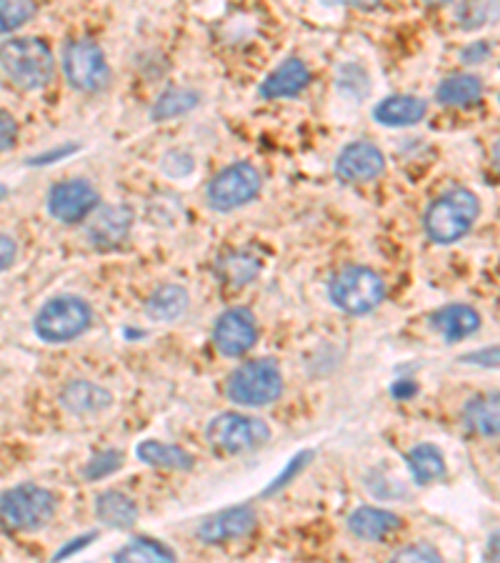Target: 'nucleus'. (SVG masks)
Listing matches in <instances>:
<instances>
[{"mask_svg": "<svg viewBox=\"0 0 500 563\" xmlns=\"http://www.w3.org/2000/svg\"><path fill=\"white\" fill-rule=\"evenodd\" d=\"M408 468H411L418 484H433V481H438L445 474L443 453L431 446V443H421V446L408 453Z\"/></svg>", "mask_w": 500, "mask_h": 563, "instance_id": "393cba45", "label": "nucleus"}, {"mask_svg": "<svg viewBox=\"0 0 500 563\" xmlns=\"http://www.w3.org/2000/svg\"><path fill=\"white\" fill-rule=\"evenodd\" d=\"M463 423L466 429L484 439H498L500 435V394H478L463 408Z\"/></svg>", "mask_w": 500, "mask_h": 563, "instance_id": "2eb2a0df", "label": "nucleus"}, {"mask_svg": "<svg viewBox=\"0 0 500 563\" xmlns=\"http://www.w3.org/2000/svg\"><path fill=\"white\" fill-rule=\"evenodd\" d=\"M60 401L70 413L93 416V413L105 411V408L113 404V396L108 394L105 388L90 384V380H73V384L63 388Z\"/></svg>", "mask_w": 500, "mask_h": 563, "instance_id": "6ab92c4d", "label": "nucleus"}, {"mask_svg": "<svg viewBox=\"0 0 500 563\" xmlns=\"http://www.w3.org/2000/svg\"><path fill=\"white\" fill-rule=\"evenodd\" d=\"M490 53V48L486 43H476L473 45V48H468V51H463V60H470V63H478V60H484L486 56Z\"/></svg>", "mask_w": 500, "mask_h": 563, "instance_id": "e433bc0d", "label": "nucleus"}, {"mask_svg": "<svg viewBox=\"0 0 500 563\" xmlns=\"http://www.w3.org/2000/svg\"><path fill=\"white\" fill-rule=\"evenodd\" d=\"M138 459L148 466L168 468V471H190L193 468V456L178 446H168L160 441H143L138 446Z\"/></svg>", "mask_w": 500, "mask_h": 563, "instance_id": "5701e85b", "label": "nucleus"}, {"mask_svg": "<svg viewBox=\"0 0 500 563\" xmlns=\"http://www.w3.org/2000/svg\"><path fill=\"white\" fill-rule=\"evenodd\" d=\"M121 468V453L118 451H103L98 453V456L88 463L86 468V476L88 478H105L108 474H113V471Z\"/></svg>", "mask_w": 500, "mask_h": 563, "instance_id": "7c9ffc66", "label": "nucleus"}, {"mask_svg": "<svg viewBox=\"0 0 500 563\" xmlns=\"http://www.w3.org/2000/svg\"><path fill=\"white\" fill-rule=\"evenodd\" d=\"M284 394V376L273 361L258 358L243 363L229 378L231 401L241 406H266Z\"/></svg>", "mask_w": 500, "mask_h": 563, "instance_id": "423d86ee", "label": "nucleus"}, {"mask_svg": "<svg viewBox=\"0 0 500 563\" xmlns=\"http://www.w3.org/2000/svg\"><path fill=\"white\" fill-rule=\"evenodd\" d=\"M386 298V284L376 271L351 266L331 280V301L345 313L363 316Z\"/></svg>", "mask_w": 500, "mask_h": 563, "instance_id": "20e7f679", "label": "nucleus"}, {"mask_svg": "<svg viewBox=\"0 0 500 563\" xmlns=\"http://www.w3.org/2000/svg\"><path fill=\"white\" fill-rule=\"evenodd\" d=\"M256 521H258L256 511H253L251 506H235L200 523L198 536L200 541L205 543H229L248 536L253 529H256Z\"/></svg>", "mask_w": 500, "mask_h": 563, "instance_id": "ddd939ff", "label": "nucleus"}, {"mask_svg": "<svg viewBox=\"0 0 500 563\" xmlns=\"http://www.w3.org/2000/svg\"><path fill=\"white\" fill-rule=\"evenodd\" d=\"M258 341V325L256 318L245 308H231L213 325V343L218 353L235 358L248 353Z\"/></svg>", "mask_w": 500, "mask_h": 563, "instance_id": "9d476101", "label": "nucleus"}, {"mask_svg": "<svg viewBox=\"0 0 500 563\" xmlns=\"http://www.w3.org/2000/svg\"><path fill=\"white\" fill-rule=\"evenodd\" d=\"M260 190V174L251 163H235L218 174L208 186V203L215 211H233L251 203Z\"/></svg>", "mask_w": 500, "mask_h": 563, "instance_id": "1a4fd4ad", "label": "nucleus"}, {"mask_svg": "<svg viewBox=\"0 0 500 563\" xmlns=\"http://www.w3.org/2000/svg\"><path fill=\"white\" fill-rule=\"evenodd\" d=\"M0 68L25 90L48 86L56 76V60L41 38H13L0 45Z\"/></svg>", "mask_w": 500, "mask_h": 563, "instance_id": "f257e3e1", "label": "nucleus"}, {"mask_svg": "<svg viewBox=\"0 0 500 563\" xmlns=\"http://www.w3.org/2000/svg\"><path fill=\"white\" fill-rule=\"evenodd\" d=\"M33 15V3H5V0H0V33H11L15 29H21V25L29 23Z\"/></svg>", "mask_w": 500, "mask_h": 563, "instance_id": "c756f323", "label": "nucleus"}, {"mask_svg": "<svg viewBox=\"0 0 500 563\" xmlns=\"http://www.w3.org/2000/svg\"><path fill=\"white\" fill-rule=\"evenodd\" d=\"M93 313L86 301L73 296H60L41 308V313L35 316V333L45 343H66L78 339L80 333L90 329Z\"/></svg>", "mask_w": 500, "mask_h": 563, "instance_id": "39448f33", "label": "nucleus"}, {"mask_svg": "<svg viewBox=\"0 0 500 563\" xmlns=\"http://www.w3.org/2000/svg\"><path fill=\"white\" fill-rule=\"evenodd\" d=\"M196 103H198V93H193V90L173 88L158 98V103L153 106L151 115L153 121H168V118L188 113L190 108H196Z\"/></svg>", "mask_w": 500, "mask_h": 563, "instance_id": "bb28decb", "label": "nucleus"}, {"mask_svg": "<svg viewBox=\"0 0 500 563\" xmlns=\"http://www.w3.org/2000/svg\"><path fill=\"white\" fill-rule=\"evenodd\" d=\"M98 206V190L88 180H60L48 194V211L60 223H78Z\"/></svg>", "mask_w": 500, "mask_h": 563, "instance_id": "9b49d317", "label": "nucleus"}, {"mask_svg": "<svg viewBox=\"0 0 500 563\" xmlns=\"http://www.w3.org/2000/svg\"><path fill=\"white\" fill-rule=\"evenodd\" d=\"M486 563H500V531L488 539L486 547Z\"/></svg>", "mask_w": 500, "mask_h": 563, "instance_id": "c9c22d12", "label": "nucleus"}, {"mask_svg": "<svg viewBox=\"0 0 500 563\" xmlns=\"http://www.w3.org/2000/svg\"><path fill=\"white\" fill-rule=\"evenodd\" d=\"M208 441L221 453H245L266 446L270 429L260 419L243 413H221L208 426Z\"/></svg>", "mask_w": 500, "mask_h": 563, "instance_id": "0eeeda50", "label": "nucleus"}, {"mask_svg": "<svg viewBox=\"0 0 500 563\" xmlns=\"http://www.w3.org/2000/svg\"><path fill=\"white\" fill-rule=\"evenodd\" d=\"M98 521L111 526V529H129L135 521H138V506L131 496L121 492H105L98 496L96 504Z\"/></svg>", "mask_w": 500, "mask_h": 563, "instance_id": "4be33fe9", "label": "nucleus"}, {"mask_svg": "<svg viewBox=\"0 0 500 563\" xmlns=\"http://www.w3.org/2000/svg\"><path fill=\"white\" fill-rule=\"evenodd\" d=\"M456 15H458V23L460 29H480V25H486L488 21H493L496 15H500V8L498 5H488V3H463L456 8Z\"/></svg>", "mask_w": 500, "mask_h": 563, "instance_id": "c85d7f7f", "label": "nucleus"}, {"mask_svg": "<svg viewBox=\"0 0 500 563\" xmlns=\"http://www.w3.org/2000/svg\"><path fill=\"white\" fill-rule=\"evenodd\" d=\"M258 261L248 256V253H231V256L221 263V276L233 286H245L258 276Z\"/></svg>", "mask_w": 500, "mask_h": 563, "instance_id": "cd10ccee", "label": "nucleus"}, {"mask_svg": "<svg viewBox=\"0 0 500 563\" xmlns=\"http://www.w3.org/2000/svg\"><path fill=\"white\" fill-rule=\"evenodd\" d=\"M480 96H484V84H480L478 76H470V73H458V76L445 78L438 90H435L438 103L451 108L476 106Z\"/></svg>", "mask_w": 500, "mask_h": 563, "instance_id": "412c9836", "label": "nucleus"}, {"mask_svg": "<svg viewBox=\"0 0 500 563\" xmlns=\"http://www.w3.org/2000/svg\"><path fill=\"white\" fill-rule=\"evenodd\" d=\"M384 153L366 141L351 143L348 148H343L338 161H335V174H338V178L345 180V184H368V180L384 174Z\"/></svg>", "mask_w": 500, "mask_h": 563, "instance_id": "f8f14e48", "label": "nucleus"}, {"mask_svg": "<svg viewBox=\"0 0 500 563\" xmlns=\"http://www.w3.org/2000/svg\"><path fill=\"white\" fill-rule=\"evenodd\" d=\"M133 225V213L125 206L100 208L88 223V241L96 249H115L129 239Z\"/></svg>", "mask_w": 500, "mask_h": 563, "instance_id": "4468645a", "label": "nucleus"}, {"mask_svg": "<svg viewBox=\"0 0 500 563\" xmlns=\"http://www.w3.org/2000/svg\"><path fill=\"white\" fill-rule=\"evenodd\" d=\"M18 139V123L11 113L0 111V151H8Z\"/></svg>", "mask_w": 500, "mask_h": 563, "instance_id": "473e14b6", "label": "nucleus"}, {"mask_svg": "<svg viewBox=\"0 0 500 563\" xmlns=\"http://www.w3.org/2000/svg\"><path fill=\"white\" fill-rule=\"evenodd\" d=\"M425 113H429V103L423 98L415 96H390L386 101H380L376 106V115L378 123L384 125H393V129H403V125H415L421 123Z\"/></svg>", "mask_w": 500, "mask_h": 563, "instance_id": "a211bd4d", "label": "nucleus"}, {"mask_svg": "<svg viewBox=\"0 0 500 563\" xmlns=\"http://www.w3.org/2000/svg\"><path fill=\"white\" fill-rule=\"evenodd\" d=\"M390 394H393L396 398H408V396H413V394H415L413 380H398V384L393 386V390H390Z\"/></svg>", "mask_w": 500, "mask_h": 563, "instance_id": "4c0bfd02", "label": "nucleus"}, {"mask_svg": "<svg viewBox=\"0 0 500 563\" xmlns=\"http://www.w3.org/2000/svg\"><path fill=\"white\" fill-rule=\"evenodd\" d=\"M493 161H496V166L500 168V141L493 145Z\"/></svg>", "mask_w": 500, "mask_h": 563, "instance_id": "58836bf2", "label": "nucleus"}, {"mask_svg": "<svg viewBox=\"0 0 500 563\" xmlns=\"http://www.w3.org/2000/svg\"><path fill=\"white\" fill-rule=\"evenodd\" d=\"M63 70L73 88L84 90V93H96L103 90L111 80V68H108L103 51L93 41H73L66 45L63 53Z\"/></svg>", "mask_w": 500, "mask_h": 563, "instance_id": "6e6552de", "label": "nucleus"}, {"mask_svg": "<svg viewBox=\"0 0 500 563\" xmlns=\"http://www.w3.org/2000/svg\"><path fill=\"white\" fill-rule=\"evenodd\" d=\"M478 213L480 206L476 194L466 188H453L431 203L425 213V233L433 243L448 246L473 229Z\"/></svg>", "mask_w": 500, "mask_h": 563, "instance_id": "f03ea898", "label": "nucleus"}, {"mask_svg": "<svg viewBox=\"0 0 500 563\" xmlns=\"http://www.w3.org/2000/svg\"><path fill=\"white\" fill-rule=\"evenodd\" d=\"M15 261V241L11 235L0 233V274H3L5 268H11Z\"/></svg>", "mask_w": 500, "mask_h": 563, "instance_id": "f704fd0d", "label": "nucleus"}, {"mask_svg": "<svg viewBox=\"0 0 500 563\" xmlns=\"http://www.w3.org/2000/svg\"><path fill=\"white\" fill-rule=\"evenodd\" d=\"M308 84H311V70L305 68V63L288 58L263 80L260 93L266 98H293L303 93Z\"/></svg>", "mask_w": 500, "mask_h": 563, "instance_id": "dca6fc26", "label": "nucleus"}, {"mask_svg": "<svg viewBox=\"0 0 500 563\" xmlns=\"http://www.w3.org/2000/svg\"><path fill=\"white\" fill-rule=\"evenodd\" d=\"M115 563H176V556L158 541L138 539L118 551Z\"/></svg>", "mask_w": 500, "mask_h": 563, "instance_id": "a878e982", "label": "nucleus"}, {"mask_svg": "<svg viewBox=\"0 0 500 563\" xmlns=\"http://www.w3.org/2000/svg\"><path fill=\"white\" fill-rule=\"evenodd\" d=\"M56 498L41 486L23 484L0 496V521L15 531H38L53 519Z\"/></svg>", "mask_w": 500, "mask_h": 563, "instance_id": "7ed1b4c3", "label": "nucleus"}, {"mask_svg": "<svg viewBox=\"0 0 500 563\" xmlns=\"http://www.w3.org/2000/svg\"><path fill=\"white\" fill-rule=\"evenodd\" d=\"M390 563H443V559L435 549L425 547V543H418V547H408L400 551Z\"/></svg>", "mask_w": 500, "mask_h": 563, "instance_id": "2f4dec72", "label": "nucleus"}, {"mask_svg": "<svg viewBox=\"0 0 500 563\" xmlns=\"http://www.w3.org/2000/svg\"><path fill=\"white\" fill-rule=\"evenodd\" d=\"M188 308V294L180 286H160L156 294L148 298V316L158 323L176 321L186 313Z\"/></svg>", "mask_w": 500, "mask_h": 563, "instance_id": "b1692460", "label": "nucleus"}, {"mask_svg": "<svg viewBox=\"0 0 500 563\" xmlns=\"http://www.w3.org/2000/svg\"><path fill=\"white\" fill-rule=\"evenodd\" d=\"M431 323L445 341L456 343V341L468 339V335H473L480 329V316L476 308L453 303V306L441 308V311H435Z\"/></svg>", "mask_w": 500, "mask_h": 563, "instance_id": "f3484780", "label": "nucleus"}, {"mask_svg": "<svg viewBox=\"0 0 500 563\" xmlns=\"http://www.w3.org/2000/svg\"><path fill=\"white\" fill-rule=\"evenodd\" d=\"M463 361L476 363V366H500V346L468 353V356H463Z\"/></svg>", "mask_w": 500, "mask_h": 563, "instance_id": "72a5a7b5", "label": "nucleus"}, {"mask_svg": "<svg viewBox=\"0 0 500 563\" xmlns=\"http://www.w3.org/2000/svg\"><path fill=\"white\" fill-rule=\"evenodd\" d=\"M351 533H356L363 541H380L400 529V519L396 514L384 511V508H358L348 519Z\"/></svg>", "mask_w": 500, "mask_h": 563, "instance_id": "aec40b11", "label": "nucleus"}]
</instances>
